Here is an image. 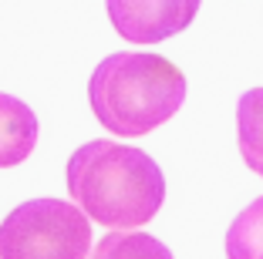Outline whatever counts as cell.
Instances as JSON below:
<instances>
[{
  "label": "cell",
  "instance_id": "3957f363",
  "mask_svg": "<svg viewBox=\"0 0 263 259\" xmlns=\"http://www.w3.org/2000/svg\"><path fill=\"white\" fill-rule=\"evenodd\" d=\"M91 219L64 198H27L0 222V259H88Z\"/></svg>",
  "mask_w": 263,
  "mask_h": 259
},
{
  "label": "cell",
  "instance_id": "ba28073f",
  "mask_svg": "<svg viewBox=\"0 0 263 259\" xmlns=\"http://www.w3.org/2000/svg\"><path fill=\"white\" fill-rule=\"evenodd\" d=\"M226 259H263V195L253 198L226 229Z\"/></svg>",
  "mask_w": 263,
  "mask_h": 259
},
{
  "label": "cell",
  "instance_id": "6da1fadb",
  "mask_svg": "<svg viewBox=\"0 0 263 259\" xmlns=\"http://www.w3.org/2000/svg\"><path fill=\"white\" fill-rule=\"evenodd\" d=\"M64 182L71 202L105 229H139L152 222L165 202L159 162L111 138H95L78 148L68 158Z\"/></svg>",
  "mask_w": 263,
  "mask_h": 259
},
{
  "label": "cell",
  "instance_id": "52a82bcc",
  "mask_svg": "<svg viewBox=\"0 0 263 259\" xmlns=\"http://www.w3.org/2000/svg\"><path fill=\"white\" fill-rule=\"evenodd\" d=\"M88 259H172V249L148 232L135 229H111L91 246Z\"/></svg>",
  "mask_w": 263,
  "mask_h": 259
},
{
  "label": "cell",
  "instance_id": "7a4b0ae2",
  "mask_svg": "<svg viewBox=\"0 0 263 259\" xmlns=\"http://www.w3.org/2000/svg\"><path fill=\"white\" fill-rule=\"evenodd\" d=\"M186 74L162 54H108L88 81V105L105 131L139 138L165 125L186 101Z\"/></svg>",
  "mask_w": 263,
  "mask_h": 259
},
{
  "label": "cell",
  "instance_id": "5b68a950",
  "mask_svg": "<svg viewBox=\"0 0 263 259\" xmlns=\"http://www.w3.org/2000/svg\"><path fill=\"white\" fill-rule=\"evenodd\" d=\"M37 114L21 98L0 91V168L24 165L37 148Z\"/></svg>",
  "mask_w": 263,
  "mask_h": 259
},
{
  "label": "cell",
  "instance_id": "277c9868",
  "mask_svg": "<svg viewBox=\"0 0 263 259\" xmlns=\"http://www.w3.org/2000/svg\"><path fill=\"white\" fill-rule=\"evenodd\" d=\"M202 0H108V21L132 44H162L196 21Z\"/></svg>",
  "mask_w": 263,
  "mask_h": 259
},
{
  "label": "cell",
  "instance_id": "8992f818",
  "mask_svg": "<svg viewBox=\"0 0 263 259\" xmlns=\"http://www.w3.org/2000/svg\"><path fill=\"white\" fill-rule=\"evenodd\" d=\"M236 142L250 172L263 178V88H250L236 105Z\"/></svg>",
  "mask_w": 263,
  "mask_h": 259
}]
</instances>
